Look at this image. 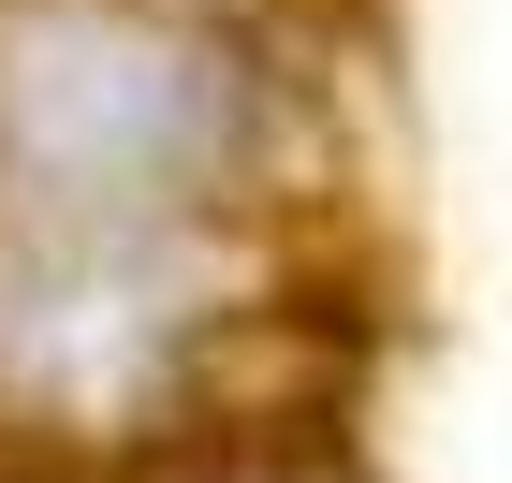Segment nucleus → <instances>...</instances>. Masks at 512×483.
Listing matches in <instances>:
<instances>
[{
    "mask_svg": "<svg viewBox=\"0 0 512 483\" xmlns=\"http://www.w3.org/2000/svg\"><path fill=\"white\" fill-rule=\"evenodd\" d=\"M278 161L249 44L161 0L0 15V220H235Z\"/></svg>",
    "mask_w": 512,
    "mask_h": 483,
    "instance_id": "obj_1",
    "label": "nucleus"
},
{
    "mask_svg": "<svg viewBox=\"0 0 512 483\" xmlns=\"http://www.w3.org/2000/svg\"><path fill=\"white\" fill-rule=\"evenodd\" d=\"M249 308L220 220H0V440H147Z\"/></svg>",
    "mask_w": 512,
    "mask_h": 483,
    "instance_id": "obj_2",
    "label": "nucleus"
}]
</instances>
